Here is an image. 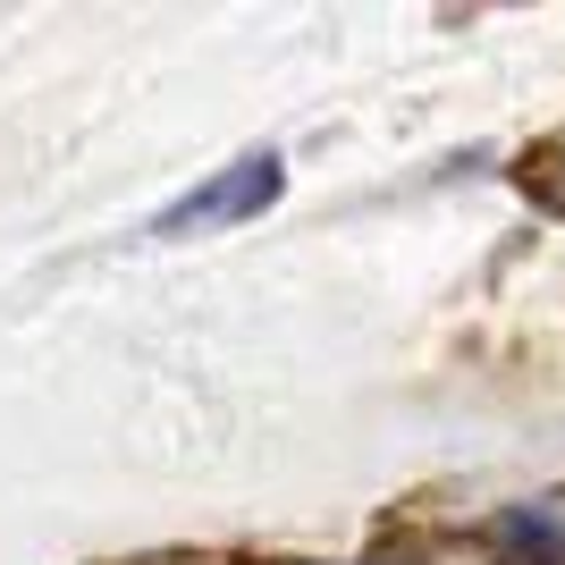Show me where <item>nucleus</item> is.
Listing matches in <instances>:
<instances>
[{
	"label": "nucleus",
	"mask_w": 565,
	"mask_h": 565,
	"mask_svg": "<svg viewBox=\"0 0 565 565\" xmlns=\"http://www.w3.org/2000/svg\"><path fill=\"white\" fill-rule=\"evenodd\" d=\"M279 194H287V161H279V152H245V161L212 169L203 186H186L143 236H152V245H186V236H212V228H236V220H262Z\"/></svg>",
	"instance_id": "1"
}]
</instances>
